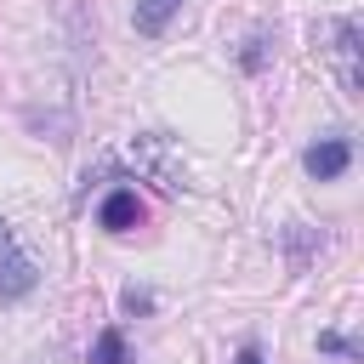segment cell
Listing matches in <instances>:
<instances>
[{
	"label": "cell",
	"mask_w": 364,
	"mask_h": 364,
	"mask_svg": "<svg viewBox=\"0 0 364 364\" xmlns=\"http://www.w3.org/2000/svg\"><path fill=\"white\" fill-rule=\"evenodd\" d=\"M28 290H34V262H28V250L17 245V233L0 222V296L17 301V296H28Z\"/></svg>",
	"instance_id": "6da1fadb"
},
{
	"label": "cell",
	"mask_w": 364,
	"mask_h": 364,
	"mask_svg": "<svg viewBox=\"0 0 364 364\" xmlns=\"http://www.w3.org/2000/svg\"><path fill=\"white\" fill-rule=\"evenodd\" d=\"M301 165H307L313 182H336V176L353 165V142H347V136H318V142L301 154Z\"/></svg>",
	"instance_id": "7a4b0ae2"
},
{
	"label": "cell",
	"mask_w": 364,
	"mask_h": 364,
	"mask_svg": "<svg viewBox=\"0 0 364 364\" xmlns=\"http://www.w3.org/2000/svg\"><path fill=\"white\" fill-rule=\"evenodd\" d=\"M97 222H102L108 233H131V228L142 222V199H136L131 188H114V193L97 205Z\"/></svg>",
	"instance_id": "3957f363"
},
{
	"label": "cell",
	"mask_w": 364,
	"mask_h": 364,
	"mask_svg": "<svg viewBox=\"0 0 364 364\" xmlns=\"http://www.w3.org/2000/svg\"><path fill=\"white\" fill-rule=\"evenodd\" d=\"M182 11V0H136V11H131V23H136V34H165L171 28V17Z\"/></svg>",
	"instance_id": "277c9868"
},
{
	"label": "cell",
	"mask_w": 364,
	"mask_h": 364,
	"mask_svg": "<svg viewBox=\"0 0 364 364\" xmlns=\"http://www.w3.org/2000/svg\"><path fill=\"white\" fill-rule=\"evenodd\" d=\"M336 51H341V80H347V91H358V23H353V17L336 23Z\"/></svg>",
	"instance_id": "5b68a950"
},
{
	"label": "cell",
	"mask_w": 364,
	"mask_h": 364,
	"mask_svg": "<svg viewBox=\"0 0 364 364\" xmlns=\"http://www.w3.org/2000/svg\"><path fill=\"white\" fill-rule=\"evenodd\" d=\"M91 364H131V353H125V330H119V324L97 330V341H91Z\"/></svg>",
	"instance_id": "8992f818"
},
{
	"label": "cell",
	"mask_w": 364,
	"mask_h": 364,
	"mask_svg": "<svg viewBox=\"0 0 364 364\" xmlns=\"http://www.w3.org/2000/svg\"><path fill=\"white\" fill-rule=\"evenodd\" d=\"M318 347H324V353H341V358H358V347H353L347 336H336V330H324V336H318Z\"/></svg>",
	"instance_id": "52a82bcc"
},
{
	"label": "cell",
	"mask_w": 364,
	"mask_h": 364,
	"mask_svg": "<svg viewBox=\"0 0 364 364\" xmlns=\"http://www.w3.org/2000/svg\"><path fill=\"white\" fill-rule=\"evenodd\" d=\"M233 364H262V347H239V358Z\"/></svg>",
	"instance_id": "ba28073f"
}]
</instances>
